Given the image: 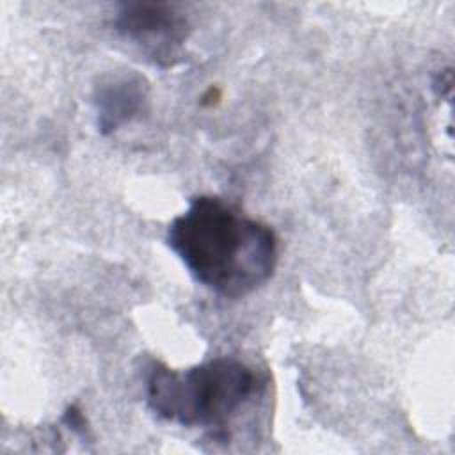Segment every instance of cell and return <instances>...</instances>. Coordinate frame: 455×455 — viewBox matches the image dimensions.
<instances>
[{
	"mask_svg": "<svg viewBox=\"0 0 455 455\" xmlns=\"http://www.w3.org/2000/svg\"><path fill=\"white\" fill-rule=\"evenodd\" d=\"M252 371L235 357H215L187 370L155 363L146 379L148 407L181 427H222L249 400Z\"/></svg>",
	"mask_w": 455,
	"mask_h": 455,
	"instance_id": "cell-2",
	"label": "cell"
},
{
	"mask_svg": "<svg viewBox=\"0 0 455 455\" xmlns=\"http://www.w3.org/2000/svg\"><path fill=\"white\" fill-rule=\"evenodd\" d=\"M165 242L190 275L229 299L261 288L277 265L274 231L217 196H196L172 219Z\"/></svg>",
	"mask_w": 455,
	"mask_h": 455,
	"instance_id": "cell-1",
	"label": "cell"
},
{
	"mask_svg": "<svg viewBox=\"0 0 455 455\" xmlns=\"http://www.w3.org/2000/svg\"><path fill=\"white\" fill-rule=\"evenodd\" d=\"M116 28L160 66H172L180 59L181 44L188 36L187 18L174 5L156 2L121 5Z\"/></svg>",
	"mask_w": 455,
	"mask_h": 455,
	"instance_id": "cell-3",
	"label": "cell"
},
{
	"mask_svg": "<svg viewBox=\"0 0 455 455\" xmlns=\"http://www.w3.org/2000/svg\"><path fill=\"white\" fill-rule=\"evenodd\" d=\"M146 98L148 82L139 73L128 69L105 76L94 92L100 132H116L142 110Z\"/></svg>",
	"mask_w": 455,
	"mask_h": 455,
	"instance_id": "cell-4",
	"label": "cell"
}]
</instances>
